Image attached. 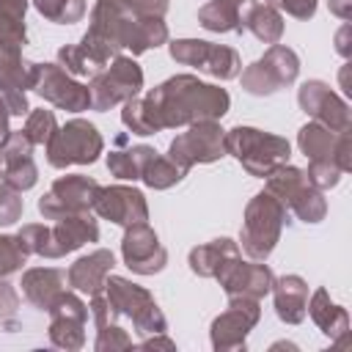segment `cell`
I'll use <instances>...</instances> for the list:
<instances>
[{
  "mask_svg": "<svg viewBox=\"0 0 352 352\" xmlns=\"http://www.w3.org/2000/svg\"><path fill=\"white\" fill-rule=\"evenodd\" d=\"M226 146L245 162V168L256 176H264L267 170H272L278 162H283L289 157V143L275 138V135H264L258 129H231V135L226 138Z\"/></svg>",
  "mask_w": 352,
  "mask_h": 352,
  "instance_id": "obj_1",
  "label": "cell"
},
{
  "mask_svg": "<svg viewBox=\"0 0 352 352\" xmlns=\"http://www.w3.org/2000/svg\"><path fill=\"white\" fill-rule=\"evenodd\" d=\"M102 148V138L85 121H72L50 138V162L63 168L69 162H94Z\"/></svg>",
  "mask_w": 352,
  "mask_h": 352,
  "instance_id": "obj_2",
  "label": "cell"
},
{
  "mask_svg": "<svg viewBox=\"0 0 352 352\" xmlns=\"http://www.w3.org/2000/svg\"><path fill=\"white\" fill-rule=\"evenodd\" d=\"M280 206L270 195H256V201L248 206V220H245V250L256 258H264L275 239H278V226H280Z\"/></svg>",
  "mask_w": 352,
  "mask_h": 352,
  "instance_id": "obj_3",
  "label": "cell"
},
{
  "mask_svg": "<svg viewBox=\"0 0 352 352\" xmlns=\"http://www.w3.org/2000/svg\"><path fill=\"white\" fill-rule=\"evenodd\" d=\"M297 74V58L286 47H272L258 63L245 72V85L250 94H272L278 85L292 82Z\"/></svg>",
  "mask_w": 352,
  "mask_h": 352,
  "instance_id": "obj_4",
  "label": "cell"
},
{
  "mask_svg": "<svg viewBox=\"0 0 352 352\" xmlns=\"http://www.w3.org/2000/svg\"><path fill=\"white\" fill-rule=\"evenodd\" d=\"M170 55L182 63H190V66H198L209 74H217V77H234L239 72V58L234 50H226V47H214L209 41H176L170 47Z\"/></svg>",
  "mask_w": 352,
  "mask_h": 352,
  "instance_id": "obj_5",
  "label": "cell"
},
{
  "mask_svg": "<svg viewBox=\"0 0 352 352\" xmlns=\"http://www.w3.org/2000/svg\"><path fill=\"white\" fill-rule=\"evenodd\" d=\"M96 192H99L96 182H91L85 176H66L52 184L50 195L41 198L38 209L47 217H60L63 212H82L96 201Z\"/></svg>",
  "mask_w": 352,
  "mask_h": 352,
  "instance_id": "obj_6",
  "label": "cell"
},
{
  "mask_svg": "<svg viewBox=\"0 0 352 352\" xmlns=\"http://www.w3.org/2000/svg\"><path fill=\"white\" fill-rule=\"evenodd\" d=\"M143 82V74L140 69L126 60V58H118L107 74L96 77L94 80V91H91V99L96 104V110H104L107 104H116L118 99H129Z\"/></svg>",
  "mask_w": 352,
  "mask_h": 352,
  "instance_id": "obj_7",
  "label": "cell"
},
{
  "mask_svg": "<svg viewBox=\"0 0 352 352\" xmlns=\"http://www.w3.org/2000/svg\"><path fill=\"white\" fill-rule=\"evenodd\" d=\"M223 151V138L214 124H198L192 132L182 135L170 146V162H176L182 170H187L195 160H217Z\"/></svg>",
  "mask_w": 352,
  "mask_h": 352,
  "instance_id": "obj_8",
  "label": "cell"
},
{
  "mask_svg": "<svg viewBox=\"0 0 352 352\" xmlns=\"http://www.w3.org/2000/svg\"><path fill=\"white\" fill-rule=\"evenodd\" d=\"M33 85L38 94H44L50 102L69 107V110H82L91 104V91L82 85H74L66 80V74L58 66H36Z\"/></svg>",
  "mask_w": 352,
  "mask_h": 352,
  "instance_id": "obj_9",
  "label": "cell"
},
{
  "mask_svg": "<svg viewBox=\"0 0 352 352\" xmlns=\"http://www.w3.org/2000/svg\"><path fill=\"white\" fill-rule=\"evenodd\" d=\"M94 206L102 217H110V220L124 223V226L146 220V204H143V195L138 190H126V187L99 190Z\"/></svg>",
  "mask_w": 352,
  "mask_h": 352,
  "instance_id": "obj_10",
  "label": "cell"
},
{
  "mask_svg": "<svg viewBox=\"0 0 352 352\" xmlns=\"http://www.w3.org/2000/svg\"><path fill=\"white\" fill-rule=\"evenodd\" d=\"M124 258L132 270L138 272H157L165 264V250L160 248L154 231H148L146 226H135L126 236H124Z\"/></svg>",
  "mask_w": 352,
  "mask_h": 352,
  "instance_id": "obj_11",
  "label": "cell"
},
{
  "mask_svg": "<svg viewBox=\"0 0 352 352\" xmlns=\"http://www.w3.org/2000/svg\"><path fill=\"white\" fill-rule=\"evenodd\" d=\"M113 267V253L107 250H96L94 256L88 258H80L74 267H72V283L82 292H96L99 283L104 280V272Z\"/></svg>",
  "mask_w": 352,
  "mask_h": 352,
  "instance_id": "obj_12",
  "label": "cell"
},
{
  "mask_svg": "<svg viewBox=\"0 0 352 352\" xmlns=\"http://www.w3.org/2000/svg\"><path fill=\"white\" fill-rule=\"evenodd\" d=\"M302 305H305V286L300 278H283L278 283V314L280 319L300 322L302 319Z\"/></svg>",
  "mask_w": 352,
  "mask_h": 352,
  "instance_id": "obj_13",
  "label": "cell"
},
{
  "mask_svg": "<svg viewBox=\"0 0 352 352\" xmlns=\"http://www.w3.org/2000/svg\"><path fill=\"white\" fill-rule=\"evenodd\" d=\"M154 157V151L151 148H146V146H138V148H129V151H118V154H113L110 157V170L116 173V176H121V179H138V176H143V168L148 165V160Z\"/></svg>",
  "mask_w": 352,
  "mask_h": 352,
  "instance_id": "obj_14",
  "label": "cell"
},
{
  "mask_svg": "<svg viewBox=\"0 0 352 352\" xmlns=\"http://www.w3.org/2000/svg\"><path fill=\"white\" fill-rule=\"evenodd\" d=\"M248 28H250L258 38H264V41H278L283 25H280V16H278L272 8H267V6H250Z\"/></svg>",
  "mask_w": 352,
  "mask_h": 352,
  "instance_id": "obj_15",
  "label": "cell"
},
{
  "mask_svg": "<svg viewBox=\"0 0 352 352\" xmlns=\"http://www.w3.org/2000/svg\"><path fill=\"white\" fill-rule=\"evenodd\" d=\"M182 168L179 165H173L170 160H160V157H151L148 160V165L143 168V179H146V184H151V187H170L173 182H179L182 179Z\"/></svg>",
  "mask_w": 352,
  "mask_h": 352,
  "instance_id": "obj_16",
  "label": "cell"
},
{
  "mask_svg": "<svg viewBox=\"0 0 352 352\" xmlns=\"http://www.w3.org/2000/svg\"><path fill=\"white\" fill-rule=\"evenodd\" d=\"M36 8L52 22H74L82 16V0H36Z\"/></svg>",
  "mask_w": 352,
  "mask_h": 352,
  "instance_id": "obj_17",
  "label": "cell"
},
{
  "mask_svg": "<svg viewBox=\"0 0 352 352\" xmlns=\"http://www.w3.org/2000/svg\"><path fill=\"white\" fill-rule=\"evenodd\" d=\"M25 135L30 138V143H44V140H50V138L55 135V118H52V113H50V110H36V113L30 116V121H28Z\"/></svg>",
  "mask_w": 352,
  "mask_h": 352,
  "instance_id": "obj_18",
  "label": "cell"
},
{
  "mask_svg": "<svg viewBox=\"0 0 352 352\" xmlns=\"http://www.w3.org/2000/svg\"><path fill=\"white\" fill-rule=\"evenodd\" d=\"M22 261H25V248H22V239L0 236V275L14 272V270H16Z\"/></svg>",
  "mask_w": 352,
  "mask_h": 352,
  "instance_id": "obj_19",
  "label": "cell"
},
{
  "mask_svg": "<svg viewBox=\"0 0 352 352\" xmlns=\"http://www.w3.org/2000/svg\"><path fill=\"white\" fill-rule=\"evenodd\" d=\"M0 104H3L8 113H14V116H22V113L28 110L22 88H19V85H11L8 77H3V74H0Z\"/></svg>",
  "mask_w": 352,
  "mask_h": 352,
  "instance_id": "obj_20",
  "label": "cell"
},
{
  "mask_svg": "<svg viewBox=\"0 0 352 352\" xmlns=\"http://www.w3.org/2000/svg\"><path fill=\"white\" fill-rule=\"evenodd\" d=\"M278 3L294 16H311L314 14V0H278Z\"/></svg>",
  "mask_w": 352,
  "mask_h": 352,
  "instance_id": "obj_21",
  "label": "cell"
},
{
  "mask_svg": "<svg viewBox=\"0 0 352 352\" xmlns=\"http://www.w3.org/2000/svg\"><path fill=\"white\" fill-rule=\"evenodd\" d=\"M138 11H143V14H157V16H162L165 14V8H168V0H129Z\"/></svg>",
  "mask_w": 352,
  "mask_h": 352,
  "instance_id": "obj_22",
  "label": "cell"
},
{
  "mask_svg": "<svg viewBox=\"0 0 352 352\" xmlns=\"http://www.w3.org/2000/svg\"><path fill=\"white\" fill-rule=\"evenodd\" d=\"M272 3H278V0H272Z\"/></svg>",
  "mask_w": 352,
  "mask_h": 352,
  "instance_id": "obj_23",
  "label": "cell"
}]
</instances>
